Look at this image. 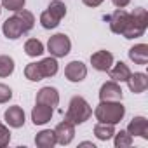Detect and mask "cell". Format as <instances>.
I'll return each instance as SVG.
<instances>
[{
    "label": "cell",
    "mask_w": 148,
    "mask_h": 148,
    "mask_svg": "<svg viewBox=\"0 0 148 148\" xmlns=\"http://www.w3.org/2000/svg\"><path fill=\"white\" fill-rule=\"evenodd\" d=\"M112 4L117 7V9H124L131 4V0H112Z\"/></svg>",
    "instance_id": "83f0119b"
},
{
    "label": "cell",
    "mask_w": 148,
    "mask_h": 148,
    "mask_svg": "<svg viewBox=\"0 0 148 148\" xmlns=\"http://www.w3.org/2000/svg\"><path fill=\"white\" fill-rule=\"evenodd\" d=\"M108 75H110V79L113 80V82H125L127 79H129V75H131V68L124 63V61H119V63H115V64H112V68L108 70Z\"/></svg>",
    "instance_id": "ac0fdd59"
},
{
    "label": "cell",
    "mask_w": 148,
    "mask_h": 148,
    "mask_svg": "<svg viewBox=\"0 0 148 148\" xmlns=\"http://www.w3.org/2000/svg\"><path fill=\"white\" fill-rule=\"evenodd\" d=\"M52 115H54V108H51V106H47V105L37 103V105L33 106V110H32V122H33L35 125H44V124L51 122Z\"/></svg>",
    "instance_id": "9a60e30c"
},
{
    "label": "cell",
    "mask_w": 148,
    "mask_h": 148,
    "mask_svg": "<svg viewBox=\"0 0 148 148\" xmlns=\"http://www.w3.org/2000/svg\"><path fill=\"white\" fill-rule=\"evenodd\" d=\"M64 16H66V5L61 0H54V2H51L49 7L40 14V25L45 30H54Z\"/></svg>",
    "instance_id": "8992f818"
},
{
    "label": "cell",
    "mask_w": 148,
    "mask_h": 148,
    "mask_svg": "<svg viewBox=\"0 0 148 148\" xmlns=\"http://www.w3.org/2000/svg\"><path fill=\"white\" fill-rule=\"evenodd\" d=\"M4 119L7 122L9 127H14V129H19L25 125V112L21 106L14 105V106H9L4 113Z\"/></svg>",
    "instance_id": "2e32d148"
},
{
    "label": "cell",
    "mask_w": 148,
    "mask_h": 148,
    "mask_svg": "<svg viewBox=\"0 0 148 148\" xmlns=\"http://www.w3.org/2000/svg\"><path fill=\"white\" fill-rule=\"evenodd\" d=\"M115 134V125L112 124H103V122H98L94 125V136L99 139V141H108L112 139Z\"/></svg>",
    "instance_id": "44dd1931"
},
{
    "label": "cell",
    "mask_w": 148,
    "mask_h": 148,
    "mask_svg": "<svg viewBox=\"0 0 148 148\" xmlns=\"http://www.w3.org/2000/svg\"><path fill=\"white\" fill-rule=\"evenodd\" d=\"M25 4H26V0H2V2H0V5L4 9L12 11V12L19 11V9H25Z\"/></svg>",
    "instance_id": "d4e9b609"
},
{
    "label": "cell",
    "mask_w": 148,
    "mask_h": 148,
    "mask_svg": "<svg viewBox=\"0 0 148 148\" xmlns=\"http://www.w3.org/2000/svg\"><path fill=\"white\" fill-rule=\"evenodd\" d=\"M37 103L40 105H47L51 108H56L59 105V92L56 87H51V86H45L42 87L38 92H37Z\"/></svg>",
    "instance_id": "4fadbf2b"
},
{
    "label": "cell",
    "mask_w": 148,
    "mask_h": 148,
    "mask_svg": "<svg viewBox=\"0 0 148 148\" xmlns=\"http://www.w3.org/2000/svg\"><path fill=\"white\" fill-rule=\"evenodd\" d=\"M14 71V59L11 56H0V79L12 75Z\"/></svg>",
    "instance_id": "603a6c76"
},
{
    "label": "cell",
    "mask_w": 148,
    "mask_h": 148,
    "mask_svg": "<svg viewBox=\"0 0 148 148\" xmlns=\"http://www.w3.org/2000/svg\"><path fill=\"white\" fill-rule=\"evenodd\" d=\"M92 115V108L91 105L82 98V96H73L68 103V110L64 113V120L71 122L73 125H80L84 122H87Z\"/></svg>",
    "instance_id": "277c9868"
},
{
    "label": "cell",
    "mask_w": 148,
    "mask_h": 148,
    "mask_svg": "<svg viewBox=\"0 0 148 148\" xmlns=\"http://www.w3.org/2000/svg\"><path fill=\"white\" fill-rule=\"evenodd\" d=\"M91 64L98 71H108L113 64V54L110 51H96L91 56Z\"/></svg>",
    "instance_id": "7c38bea8"
},
{
    "label": "cell",
    "mask_w": 148,
    "mask_h": 148,
    "mask_svg": "<svg viewBox=\"0 0 148 148\" xmlns=\"http://www.w3.org/2000/svg\"><path fill=\"white\" fill-rule=\"evenodd\" d=\"M146 26H148V12H146V9L136 7V9L131 12V16H129L127 26H125V30L122 32V37L127 38V40L139 38V37L145 35Z\"/></svg>",
    "instance_id": "5b68a950"
},
{
    "label": "cell",
    "mask_w": 148,
    "mask_h": 148,
    "mask_svg": "<svg viewBox=\"0 0 148 148\" xmlns=\"http://www.w3.org/2000/svg\"><path fill=\"white\" fill-rule=\"evenodd\" d=\"M129 16L131 12L124 11V9H117L113 14H110L106 19H108V25H110V30L117 35H122V32L125 30L127 26V21H129Z\"/></svg>",
    "instance_id": "8fae6325"
},
{
    "label": "cell",
    "mask_w": 148,
    "mask_h": 148,
    "mask_svg": "<svg viewBox=\"0 0 148 148\" xmlns=\"http://www.w3.org/2000/svg\"><path fill=\"white\" fill-rule=\"evenodd\" d=\"M25 52L26 56L30 58H37V56H42L44 54V44L37 38H28L25 42Z\"/></svg>",
    "instance_id": "7402d4cb"
},
{
    "label": "cell",
    "mask_w": 148,
    "mask_h": 148,
    "mask_svg": "<svg viewBox=\"0 0 148 148\" xmlns=\"http://www.w3.org/2000/svg\"><path fill=\"white\" fill-rule=\"evenodd\" d=\"M122 87L119 82H113V80H108L101 86L99 89V99L101 101H122Z\"/></svg>",
    "instance_id": "30bf717a"
},
{
    "label": "cell",
    "mask_w": 148,
    "mask_h": 148,
    "mask_svg": "<svg viewBox=\"0 0 148 148\" xmlns=\"http://www.w3.org/2000/svg\"><path fill=\"white\" fill-rule=\"evenodd\" d=\"M35 145H37L38 148H52L54 145H58V143H56L54 131L44 129V131L37 132V136H35Z\"/></svg>",
    "instance_id": "ffe728a7"
},
{
    "label": "cell",
    "mask_w": 148,
    "mask_h": 148,
    "mask_svg": "<svg viewBox=\"0 0 148 148\" xmlns=\"http://www.w3.org/2000/svg\"><path fill=\"white\" fill-rule=\"evenodd\" d=\"M0 14H2V5H0Z\"/></svg>",
    "instance_id": "4dcf8cb0"
},
{
    "label": "cell",
    "mask_w": 148,
    "mask_h": 148,
    "mask_svg": "<svg viewBox=\"0 0 148 148\" xmlns=\"http://www.w3.org/2000/svg\"><path fill=\"white\" fill-rule=\"evenodd\" d=\"M80 146H92V148H94V145H92V143H89V141H84V143H80Z\"/></svg>",
    "instance_id": "f546056e"
},
{
    "label": "cell",
    "mask_w": 148,
    "mask_h": 148,
    "mask_svg": "<svg viewBox=\"0 0 148 148\" xmlns=\"http://www.w3.org/2000/svg\"><path fill=\"white\" fill-rule=\"evenodd\" d=\"M113 145H115V148H125V146H131V145H132V136H131L127 131L115 132V134H113Z\"/></svg>",
    "instance_id": "cb8c5ba5"
},
{
    "label": "cell",
    "mask_w": 148,
    "mask_h": 148,
    "mask_svg": "<svg viewBox=\"0 0 148 148\" xmlns=\"http://www.w3.org/2000/svg\"><path fill=\"white\" fill-rule=\"evenodd\" d=\"M125 115V106L120 101H99L94 110V117L98 122L117 125Z\"/></svg>",
    "instance_id": "3957f363"
},
{
    "label": "cell",
    "mask_w": 148,
    "mask_h": 148,
    "mask_svg": "<svg viewBox=\"0 0 148 148\" xmlns=\"http://www.w3.org/2000/svg\"><path fill=\"white\" fill-rule=\"evenodd\" d=\"M59 70V64H58V58L54 56H49V58H44L42 61L38 63H30L25 66V77L32 82H38V80H44V79H49V77H54Z\"/></svg>",
    "instance_id": "7a4b0ae2"
},
{
    "label": "cell",
    "mask_w": 148,
    "mask_h": 148,
    "mask_svg": "<svg viewBox=\"0 0 148 148\" xmlns=\"http://www.w3.org/2000/svg\"><path fill=\"white\" fill-rule=\"evenodd\" d=\"M129 59L134 64L145 66L148 63V45L146 44H136L129 49Z\"/></svg>",
    "instance_id": "d6986e66"
},
{
    "label": "cell",
    "mask_w": 148,
    "mask_h": 148,
    "mask_svg": "<svg viewBox=\"0 0 148 148\" xmlns=\"http://www.w3.org/2000/svg\"><path fill=\"white\" fill-rule=\"evenodd\" d=\"M47 51L54 58H64V56H68L70 51H71V42H70L68 35H64V33L52 35L49 38V42H47Z\"/></svg>",
    "instance_id": "52a82bcc"
},
{
    "label": "cell",
    "mask_w": 148,
    "mask_h": 148,
    "mask_svg": "<svg viewBox=\"0 0 148 148\" xmlns=\"http://www.w3.org/2000/svg\"><path fill=\"white\" fill-rule=\"evenodd\" d=\"M33 26H35V16L26 9H19V11H16L14 16L5 19V23L2 25V32L7 38L16 40L19 37L26 35Z\"/></svg>",
    "instance_id": "6da1fadb"
},
{
    "label": "cell",
    "mask_w": 148,
    "mask_h": 148,
    "mask_svg": "<svg viewBox=\"0 0 148 148\" xmlns=\"http://www.w3.org/2000/svg\"><path fill=\"white\" fill-rule=\"evenodd\" d=\"M132 138L134 136H139V138H143V139H148V120L145 119V117H134L131 122H129V125H127V129H125Z\"/></svg>",
    "instance_id": "e0dca14e"
},
{
    "label": "cell",
    "mask_w": 148,
    "mask_h": 148,
    "mask_svg": "<svg viewBox=\"0 0 148 148\" xmlns=\"http://www.w3.org/2000/svg\"><path fill=\"white\" fill-rule=\"evenodd\" d=\"M84 2V5H87V7H98V5H101L105 0H82Z\"/></svg>",
    "instance_id": "f1b7e54d"
},
{
    "label": "cell",
    "mask_w": 148,
    "mask_h": 148,
    "mask_svg": "<svg viewBox=\"0 0 148 148\" xmlns=\"http://www.w3.org/2000/svg\"><path fill=\"white\" fill-rule=\"evenodd\" d=\"M125 82H127L131 92L141 94V92H145L146 87H148V75H146V73H143V71H136V73L131 71V75H129V79H127Z\"/></svg>",
    "instance_id": "5bb4252c"
},
{
    "label": "cell",
    "mask_w": 148,
    "mask_h": 148,
    "mask_svg": "<svg viewBox=\"0 0 148 148\" xmlns=\"http://www.w3.org/2000/svg\"><path fill=\"white\" fill-rule=\"evenodd\" d=\"M54 136H56V143L58 145H70L75 138V125L68 120H63L56 125L54 129Z\"/></svg>",
    "instance_id": "9c48e42d"
},
{
    "label": "cell",
    "mask_w": 148,
    "mask_h": 148,
    "mask_svg": "<svg viewBox=\"0 0 148 148\" xmlns=\"http://www.w3.org/2000/svg\"><path fill=\"white\" fill-rule=\"evenodd\" d=\"M64 77H66V80H70L73 84L82 82L87 77V66L82 61H70L64 68Z\"/></svg>",
    "instance_id": "ba28073f"
},
{
    "label": "cell",
    "mask_w": 148,
    "mask_h": 148,
    "mask_svg": "<svg viewBox=\"0 0 148 148\" xmlns=\"http://www.w3.org/2000/svg\"><path fill=\"white\" fill-rule=\"evenodd\" d=\"M9 141H11V131H9V127H5L2 122H0V148L7 146Z\"/></svg>",
    "instance_id": "484cf974"
},
{
    "label": "cell",
    "mask_w": 148,
    "mask_h": 148,
    "mask_svg": "<svg viewBox=\"0 0 148 148\" xmlns=\"http://www.w3.org/2000/svg\"><path fill=\"white\" fill-rule=\"evenodd\" d=\"M11 98H12V89L5 84H0V105L7 103Z\"/></svg>",
    "instance_id": "4316f807"
}]
</instances>
